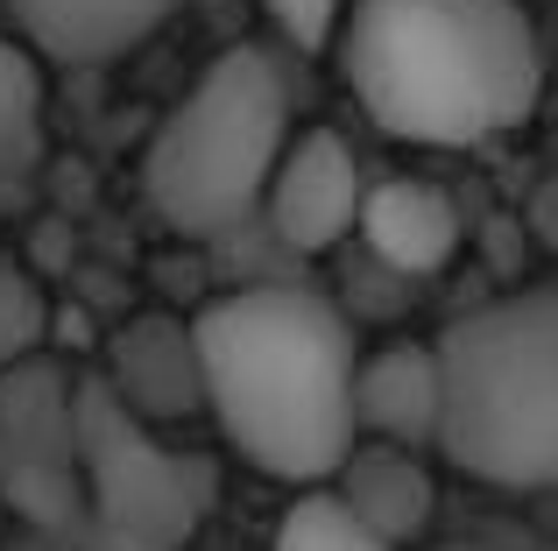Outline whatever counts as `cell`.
<instances>
[{
	"instance_id": "obj_2",
	"label": "cell",
	"mask_w": 558,
	"mask_h": 551,
	"mask_svg": "<svg viewBox=\"0 0 558 551\" xmlns=\"http://www.w3.org/2000/svg\"><path fill=\"white\" fill-rule=\"evenodd\" d=\"M340 64L354 107L417 149H481L545 93L523 0H347Z\"/></svg>"
},
{
	"instance_id": "obj_14",
	"label": "cell",
	"mask_w": 558,
	"mask_h": 551,
	"mask_svg": "<svg viewBox=\"0 0 558 551\" xmlns=\"http://www.w3.org/2000/svg\"><path fill=\"white\" fill-rule=\"evenodd\" d=\"M43 340H50V297L14 255H0V382L14 368H28L43 354Z\"/></svg>"
},
{
	"instance_id": "obj_13",
	"label": "cell",
	"mask_w": 558,
	"mask_h": 551,
	"mask_svg": "<svg viewBox=\"0 0 558 551\" xmlns=\"http://www.w3.org/2000/svg\"><path fill=\"white\" fill-rule=\"evenodd\" d=\"M276 551H389L332 488H304L276 524Z\"/></svg>"
},
{
	"instance_id": "obj_12",
	"label": "cell",
	"mask_w": 558,
	"mask_h": 551,
	"mask_svg": "<svg viewBox=\"0 0 558 551\" xmlns=\"http://www.w3.org/2000/svg\"><path fill=\"white\" fill-rule=\"evenodd\" d=\"M43 163V71L14 36H0V198H14Z\"/></svg>"
},
{
	"instance_id": "obj_10",
	"label": "cell",
	"mask_w": 558,
	"mask_h": 551,
	"mask_svg": "<svg viewBox=\"0 0 558 551\" xmlns=\"http://www.w3.org/2000/svg\"><path fill=\"white\" fill-rule=\"evenodd\" d=\"M361 241H368V255L381 269L396 276H438L460 255V206H452L438 184L424 177H381L368 184V198H361Z\"/></svg>"
},
{
	"instance_id": "obj_1",
	"label": "cell",
	"mask_w": 558,
	"mask_h": 551,
	"mask_svg": "<svg viewBox=\"0 0 558 551\" xmlns=\"http://www.w3.org/2000/svg\"><path fill=\"white\" fill-rule=\"evenodd\" d=\"M205 411L255 474L290 488H332L354 431L361 340L312 283H241L191 318Z\"/></svg>"
},
{
	"instance_id": "obj_5",
	"label": "cell",
	"mask_w": 558,
	"mask_h": 551,
	"mask_svg": "<svg viewBox=\"0 0 558 551\" xmlns=\"http://www.w3.org/2000/svg\"><path fill=\"white\" fill-rule=\"evenodd\" d=\"M71 460L93 510V551H178L213 502V467L163 445L99 382L71 389Z\"/></svg>"
},
{
	"instance_id": "obj_11",
	"label": "cell",
	"mask_w": 558,
	"mask_h": 551,
	"mask_svg": "<svg viewBox=\"0 0 558 551\" xmlns=\"http://www.w3.org/2000/svg\"><path fill=\"white\" fill-rule=\"evenodd\" d=\"M332 495H340L389 551L417 544L424 530H432V510H438V488H432L424 453L375 445V439H361L354 453H347V467L332 474Z\"/></svg>"
},
{
	"instance_id": "obj_15",
	"label": "cell",
	"mask_w": 558,
	"mask_h": 551,
	"mask_svg": "<svg viewBox=\"0 0 558 551\" xmlns=\"http://www.w3.org/2000/svg\"><path fill=\"white\" fill-rule=\"evenodd\" d=\"M269 8V22L283 28L290 50H326L332 36H340L347 22V0H262Z\"/></svg>"
},
{
	"instance_id": "obj_4",
	"label": "cell",
	"mask_w": 558,
	"mask_h": 551,
	"mask_svg": "<svg viewBox=\"0 0 558 551\" xmlns=\"http://www.w3.org/2000/svg\"><path fill=\"white\" fill-rule=\"evenodd\" d=\"M290 149V78L262 42H233L163 113L142 149V198L170 234L219 241L262 212L276 156Z\"/></svg>"
},
{
	"instance_id": "obj_3",
	"label": "cell",
	"mask_w": 558,
	"mask_h": 551,
	"mask_svg": "<svg viewBox=\"0 0 558 551\" xmlns=\"http://www.w3.org/2000/svg\"><path fill=\"white\" fill-rule=\"evenodd\" d=\"M438 453L488 488H558V276L438 332Z\"/></svg>"
},
{
	"instance_id": "obj_7",
	"label": "cell",
	"mask_w": 558,
	"mask_h": 551,
	"mask_svg": "<svg viewBox=\"0 0 558 551\" xmlns=\"http://www.w3.org/2000/svg\"><path fill=\"white\" fill-rule=\"evenodd\" d=\"M113 403L135 425H184L205 411V382H198V346H191V318L142 311L113 332L107 346V375H99Z\"/></svg>"
},
{
	"instance_id": "obj_6",
	"label": "cell",
	"mask_w": 558,
	"mask_h": 551,
	"mask_svg": "<svg viewBox=\"0 0 558 551\" xmlns=\"http://www.w3.org/2000/svg\"><path fill=\"white\" fill-rule=\"evenodd\" d=\"M361 198H368V177H361L347 135L340 127H304V135H290V149L269 170L262 226L290 255H326L361 226Z\"/></svg>"
},
{
	"instance_id": "obj_9",
	"label": "cell",
	"mask_w": 558,
	"mask_h": 551,
	"mask_svg": "<svg viewBox=\"0 0 558 551\" xmlns=\"http://www.w3.org/2000/svg\"><path fill=\"white\" fill-rule=\"evenodd\" d=\"M354 431L403 453H438V354L417 340H396L361 354L354 368Z\"/></svg>"
},
{
	"instance_id": "obj_8",
	"label": "cell",
	"mask_w": 558,
	"mask_h": 551,
	"mask_svg": "<svg viewBox=\"0 0 558 551\" xmlns=\"http://www.w3.org/2000/svg\"><path fill=\"white\" fill-rule=\"evenodd\" d=\"M14 42L50 64H113L135 42H149L184 0H0Z\"/></svg>"
}]
</instances>
